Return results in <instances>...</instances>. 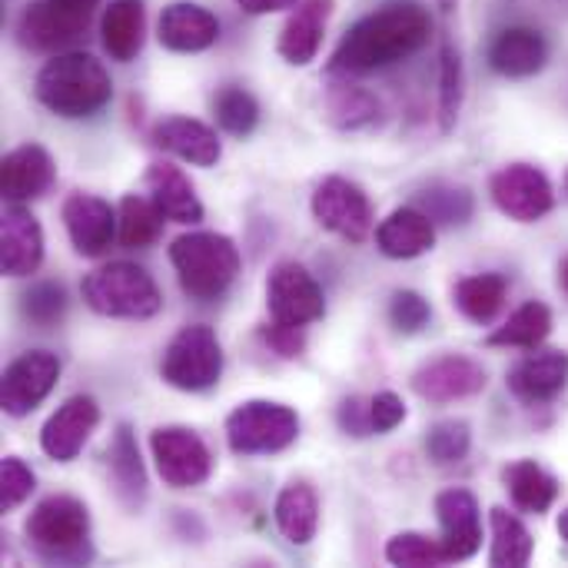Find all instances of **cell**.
<instances>
[{
  "label": "cell",
  "mask_w": 568,
  "mask_h": 568,
  "mask_svg": "<svg viewBox=\"0 0 568 568\" xmlns=\"http://www.w3.org/2000/svg\"><path fill=\"white\" fill-rule=\"evenodd\" d=\"M163 220L153 200L126 193L116 206V236L126 250H150L163 233Z\"/></svg>",
  "instance_id": "obj_35"
},
{
  "label": "cell",
  "mask_w": 568,
  "mask_h": 568,
  "mask_svg": "<svg viewBox=\"0 0 568 568\" xmlns=\"http://www.w3.org/2000/svg\"><path fill=\"white\" fill-rule=\"evenodd\" d=\"M556 529H559V536H562V539L568 542V506L562 509V513H559V523H556Z\"/></svg>",
  "instance_id": "obj_49"
},
{
  "label": "cell",
  "mask_w": 568,
  "mask_h": 568,
  "mask_svg": "<svg viewBox=\"0 0 568 568\" xmlns=\"http://www.w3.org/2000/svg\"><path fill=\"white\" fill-rule=\"evenodd\" d=\"M100 426V406L93 396L77 393L70 396L63 406H57V413L43 423L40 429V449L53 459V463H73L83 446L90 443L93 429Z\"/></svg>",
  "instance_id": "obj_15"
},
{
  "label": "cell",
  "mask_w": 568,
  "mask_h": 568,
  "mask_svg": "<svg viewBox=\"0 0 568 568\" xmlns=\"http://www.w3.org/2000/svg\"><path fill=\"white\" fill-rule=\"evenodd\" d=\"M463 97H466V73H463V60L456 47H443L439 57V130L453 133L459 123V110H463Z\"/></svg>",
  "instance_id": "obj_37"
},
{
  "label": "cell",
  "mask_w": 568,
  "mask_h": 568,
  "mask_svg": "<svg viewBox=\"0 0 568 568\" xmlns=\"http://www.w3.org/2000/svg\"><path fill=\"white\" fill-rule=\"evenodd\" d=\"M369 419H373V433L386 436V433H393L396 426L406 423V403L396 393L383 389V393L369 396Z\"/></svg>",
  "instance_id": "obj_44"
},
{
  "label": "cell",
  "mask_w": 568,
  "mask_h": 568,
  "mask_svg": "<svg viewBox=\"0 0 568 568\" xmlns=\"http://www.w3.org/2000/svg\"><path fill=\"white\" fill-rule=\"evenodd\" d=\"M100 40L110 60L130 63L146 43V3L143 0H110L100 20Z\"/></svg>",
  "instance_id": "obj_28"
},
{
  "label": "cell",
  "mask_w": 568,
  "mask_h": 568,
  "mask_svg": "<svg viewBox=\"0 0 568 568\" xmlns=\"http://www.w3.org/2000/svg\"><path fill=\"white\" fill-rule=\"evenodd\" d=\"M106 473H110V486L116 503L126 513H140L146 506V466L136 446V436L126 423H120L113 429L110 449H106Z\"/></svg>",
  "instance_id": "obj_23"
},
{
  "label": "cell",
  "mask_w": 568,
  "mask_h": 568,
  "mask_svg": "<svg viewBox=\"0 0 568 568\" xmlns=\"http://www.w3.org/2000/svg\"><path fill=\"white\" fill-rule=\"evenodd\" d=\"M37 479L30 473V466L17 456H3L0 463V509L13 513L17 506H23L33 493Z\"/></svg>",
  "instance_id": "obj_43"
},
{
  "label": "cell",
  "mask_w": 568,
  "mask_h": 568,
  "mask_svg": "<svg viewBox=\"0 0 568 568\" xmlns=\"http://www.w3.org/2000/svg\"><path fill=\"white\" fill-rule=\"evenodd\" d=\"M300 439V416L286 403L250 399L226 416V443L236 456H276Z\"/></svg>",
  "instance_id": "obj_6"
},
{
  "label": "cell",
  "mask_w": 568,
  "mask_h": 568,
  "mask_svg": "<svg viewBox=\"0 0 568 568\" xmlns=\"http://www.w3.org/2000/svg\"><path fill=\"white\" fill-rule=\"evenodd\" d=\"M63 226H67V236L73 243V250L87 260L93 256H103L116 236V210L93 196V193H70L63 200Z\"/></svg>",
  "instance_id": "obj_17"
},
{
  "label": "cell",
  "mask_w": 568,
  "mask_h": 568,
  "mask_svg": "<svg viewBox=\"0 0 568 568\" xmlns=\"http://www.w3.org/2000/svg\"><path fill=\"white\" fill-rule=\"evenodd\" d=\"M336 419H339V429H343L346 436H356V439L376 436V433H373V419H369V399H363V396L343 399Z\"/></svg>",
  "instance_id": "obj_46"
},
{
  "label": "cell",
  "mask_w": 568,
  "mask_h": 568,
  "mask_svg": "<svg viewBox=\"0 0 568 568\" xmlns=\"http://www.w3.org/2000/svg\"><path fill=\"white\" fill-rule=\"evenodd\" d=\"M566 193H568V176H566Z\"/></svg>",
  "instance_id": "obj_51"
},
{
  "label": "cell",
  "mask_w": 568,
  "mask_h": 568,
  "mask_svg": "<svg viewBox=\"0 0 568 568\" xmlns=\"http://www.w3.org/2000/svg\"><path fill=\"white\" fill-rule=\"evenodd\" d=\"M509 393L523 406H546L556 403L568 389V353L566 349H536L519 359L506 376Z\"/></svg>",
  "instance_id": "obj_16"
},
{
  "label": "cell",
  "mask_w": 568,
  "mask_h": 568,
  "mask_svg": "<svg viewBox=\"0 0 568 568\" xmlns=\"http://www.w3.org/2000/svg\"><path fill=\"white\" fill-rule=\"evenodd\" d=\"M266 310L273 323L310 326L326 316V296L303 263L283 260L266 276Z\"/></svg>",
  "instance_id": "obj_9"
},
{
  "label": "cell",
  "mask_w": 568,
  "mask_h": 568,
  "mask_svg": "<svg viewBox=\"0 0 568 568\" xmlns=\"http://www.w3.org/2000/svg\"><path fill=\"white\" fill-rule=\"evenodd\" d=\"M549 63V40L536 27H506L489 47V67L506 80H529Z\"/></svg>",
  "instance_id": "obj_22"
},
{
  "label": "cell",
  "mask_w": 568,
  "mask_h": 568,
  "mask_svg": "<svg viewBox=\"0 0 568 568\" xmlns=\"http://www.w3.org/2000/svg\"><path fill=\"white\" fill-rule=\"evenodd\" d=\"M433 17L419 3H386L356 20L333 50L329 73L363 77L409 60L429 43Z\"/></svg>",
  "instance_id": "obj_1"
},
{
  "label": "cell",
  "mask_w": 568,
  "mask_h": 568,
  "mask_svg": "<svg viewBox=\"0 0 568 568\" xmlns=\"http://www.w3.org/2000/svg\"><path fill=\"white\" fill-rule=\"evenodd\" d=\"M33 93L50 113L63 120H83L110 103L113 80L93 53L63 50V53H50V60L40 67L33 80Z\"/></svg>",
  "instance_id": "obj_2"
},
{
  "label": "cell",
  "mask_w": 568,
  "mask_h": 568,
  "mask_svg": "<svg viewBox=\"0 0 568 568\" xmlns=\"http://www.w3.org/2000/svg\"><path fill=\"white\" fill-rule=\"evenodd\" d=\"M386 562L399 568H443L449 566V552L443 539H429L423 532H399L386 542Z\"/></svg>",
  "instance_id": "obj_36"
},
{
  "label": "cell",
  "mask_w": 568,
  "mask_h": 568,
  "mask_svg": "<svg viewBox=\"0 0 568 568\" xmlns=\"http://www.w3.org/2000/svg\"><path fill=\"white\" fill-rule=\"evenodd\" d=\"M213 113L220 130H226L230 136H250L260 123V103L243 87H223L213 100Z\"/></svg>",
  "instance_id": "obj_39"
},
{
  "label": "cell",
  "mask_w": 568,
  "mask_h": 568,
  "mask_svg": "<svg viewBox=\"0 0 568 568\" xmlns=\"http://www.w3.org/2000/svg\"><path fill=\"white\" fill-rule=\"evenodd\" d=\"M489 196L496 210L516 223H539L556 206L552 180L532 163H509L496 170L489 180Z\"/></svg>",
  "instance_id": "obj_11"
},
{
  "label": "cell",
  "mask_w": 568,
  "mask_h": 568,
  "mask_svg": "<svg viewBox=\"0 0 568 568\" xmlns=\"http://www.w3.org/2000/svg\"><path fill=\"white\" fill-rule=\"evenodd\" d=\"M83 303L106 320H153L163 310V293L156 280L136 263L97 266L80 283Z\"/></svg>",
  "instance_id": "obj_5"
},
{
  "label": "cell",
  "mask_w": 568,
  "mask_h": 568,
  "mask_svg": "<svg viewBox=\"0 0 568 568\" xmlns=\"http://www.w3.org/2000/svg\"><path fill=\"white\" fill-rule=\"evenodd\" d=\"M246 13L253 17H263V13H280V10H293L300 7L303 0H236Z\"/></svg>",
  "instance_id": "obj_47"
},
{
  "label": "cell",
  "mask_w": 568,
  "mask_h": 568,
  "mask_svg": "<svg viewBox=\"0 0 568 568\" xmlns=\"http://www.w3.org/2000/svg\"><path fill=\"white\" fill-rule=\"evenodd\" d=\"M273 519H276L280 536L290 546H310L320 529V499H316L313 486H306V483L283 486V493L276 496V506H273Z\"/></svg>",
  "instance_id": "obj_30"
},
{
  "label": "cell",
  "mask_w": 568,
  "mask_h": 568,
  "mask_svg": "<svg viewBox=\"0 0 568 568\" xmlns=\"http://www.w3.org/2000/svg\"><path fill=\"white\" fill-rule=\"evenodd\" d=\"M436 519L443 546L453 562H469L483 549V513L469 489H446L436 496Z\"/></svg>",
  "instance_id": "obj_19"
},
{
  "label": "cell",
  "mask_w": 568,
  "mask_h": 568,
  "mask_svg": "<svg viewBox=\"0 0 568 568\" xmlns=\"http://www.w3.org/2000/svg\"><path fill=\"white\" fill-rule=\"evenodd\" d=\"M506 296H509V280L503 273H476V276H463L456 286H453V303L456 310L476 323V326H489L503 306H506Z\"/></svg>",
  "instance_id": "obj_32"
},
{
  "label": "cell",
  "mask_w": 568,
  "mask_h": 568,
  "mask_svg": "<svg viewBox=\"0 0 568 568\" xmlns=\"http://www.w3.org/2000/svg\"><path fill=\"white\" fill-rule=\"evenodd\" d=\"M27 542L33 552L57 566H83L93 559L90 509L77 496H47L27 516Z\"/></svg>",
  "instance_id": "obj_4"
},
{
  "label": "cell",
  "mask_w": 568,
  "mask_h": 568,
  "mask_svg": "<svg viewBox=\"0 0 568 568\" xmlns=\"http://www.w3.org/2000/svg\"><path fill=\"white\" fill-rule=\"evenodd\" d=\"M473 449V426L466 419H443L426 436V456L433 466L449 469L459 466Z\"/></svg>",
  "instance_id": "obj_38"
},
{
  "label": "cell",
  "mask_w": 568,
  "mask_h": 568,
  "mask_svg": "<svg viewBox=\"0 0 568 568\" xmlns=\"http://www.w3.org/2000/svg\"><path fill=\"white\" fill-rule=\"evenodd\" d=\"M160 376L166 386L180 389V393H206L220 383L223 376V346L220 336L196 323V326H183L170 346L163 349L160 359Z\"/></svg>",
  "instance_id": "obj_7"
},
{
  "label": "cell",
  "mask_w": 568,
  "mask_h": 568,
  "mask_svg": "<svg viewBox=\"0 0 568 568\" xmlns=\"http://www.w3.org/2000/svg\"><path fill=\"white\" fill-rule=\"evenodd\" d=\"M433 320V306L426 296H419L416 290H399L389 303V323L396 333L403 336H416L429 326Z\"/></svg>",
  "instance_id": "obj_42"
},
{
  "label": "cell",
  "mask_w": 568,
  "mask_h": 568,
  "mask_svg": "<svg viewBox=\"0 0 568 568\" xmlns=\"http://www.w3.org/2000/svg\"><path fill=\"white\" fill-rule=\"evenodd\" d=\"M376 246L389 260H416L436 246V223L419 206H399L376 226Z\"/></svg>",
  "instance_id": "obj_26"
},
{
  "label": "cell",
  "mask_w": 568,
  "mask_h": 568,
  "mask_svg": "<svg viewBox=\"0 0 568 568\" xmlns=\"http://www.w3.org/2000/svg\"><path fill=\"white\" fill-rule=\"evenodd\" d=\"M306 326H286V323H273L263 329V343L280 356V359H300L306 349Z\"/></svg>",
  "instance_id": "obj_45"
},
{
  "label": "cell",
  "mask_w": 568,
  "mask_h": 568,
  "mask_svg": "<svg viewBox=\"0 0 568 568\" xmlns=\"http://www.w3.org/2000/svg\"><path fill=\"white\" fill-rule=\"evenodd\" d=\"M552 336V310L539 300L523 303L499 329L489 333L486 346L493 349H539Z\"/></svg>",
  "instance_id": "obj_33"
},
{
  "label": "cell",
  "mask_w": 568,
  "mask_h": 568,
  "mask_svg": "<svg viewBox=\"0 0 568 568\" xmlns=\"http://www.w3.org/2000/svg\"><path fill=\"white\" fill-rule=\"evenodd\" d=\"M146 190H150V200L160 206V213L170 223H200L203 220V203L196 196V186L190 183V176L180 166L150 163Z\"/></svg>",
  "instance_id": "obj_27"
},
{
  "label": "cell",
  "mask_w": 568,
  "mask_h": 568,
  "mask_svg": "<svg viewBox=\"0 0 568 568\" xmlns=\"http://www.w3.org/2000/svg\"><path fill=\"white\" fill-rule=\"evenodd\" d=\"M150 453L160 479L170 489H200L213 473L210 446L190 426H160L150 436Z\"/></svg>",
  "instance_id": "obj_8"
},
{
  "label": "cell",
  "mask_w": 568,
  "mask_h": 568,
  "mask_svg": "<svg viewBox=\"0 0 568 568\" xmlns=\"http://www.w3.org/2000/svg\"><path fill=\"white\" fill-rule=\"evenodd\" d=\"M53 3H63V7H77V10H90L93 13L100 0H53Z\"/></svg>",
  "instance_id": "obj_48"
},
{
  "label": "cell",
  "mask_w": 568,
  "mask_h": 568,
  "mask_svg": "<svg viewBox=\"0 0 568 568\" xmlns=\"http://www.w3.org/2000/svg\"><path fill=\"white\" fill-rule=\"evenodd\" d=\"M489 526H493V546H489V566L496 568H523L529 566L532 552H536V539L526 529V523L519 516H513L509 509L496 506L489 513Z\"/></svg>",
  "instance_id": "obj_34"
},
{
  "label": "cell",
  "mask_w": 568,
  "mask_h": 568,
  "mask_svg": "<svg viewBox=\"0 0 568 568\" xmlns=\"http://www.w3.org/2000/svg\"><path fill=\"white\" fill-rule=\"evenodd\" d=\"M326 120L336 126V130H369L383 120V103L376 93H369L366 87L353 83L349 77L333 83L326 90Z\"/></svg>",
  "instance_id": "obj_31"
},
{
  "label": "cell",
  "mask_w": 568,
  "mask_h": 568,
  "mask_svg": "<svg viewBox=\"0 0 568 568\" xmlns=\"http://www.w3.org/2000/svg\"><path fill=\"white\" fill-rule=\"evenodd\" d=\"M310 210L323 230L343 236L346 243H366L373 233V203L363 186L346 176H326L313 190Z\"/></svg>",
  "instance_id": "obj_10"
},
{
  "label": "cell",
  "mask_w": 568,
  "mask_h": 568,
  "mask_svg": "<svg viewBox=\"0 0 568 568\" xmlns=\"http://www.w3.org/2000/svg\"><path fill=\"white\" fill-rule=\"evenodd\" d=\"M43 263V230L23 203H7L0 216V270L13 280L37 273Z\"/></svg>",
  "instance_id": "obj_18"
},
{
  "label": "cell",
  "mask_w": 568,
  "mask_h": 568,
  "mask_svg": "<svg viewBox=\"0 0 568 568\" xmlns=\"http://www.w3.org/2000/svg\"><path fill=\"white\" fill-rule=\"evenodd\" d=\"M486 383H489V376H486L483 363H476L469 356H456V353L429 359L413 373V393L436 406L473 399L486 389Z\"/></svg>",
  "instance_id": "obj_14"
},
{
  "label": "cell",
  "mask_w": 568,
  "mask_h": 568,
  "mask_svg": "<svg viewBox=\"0 0 568 568\" xmlns=\"http://www.w3.org/2000/svg\"><path fill=\"white\" fill-rule=\"evenodd\" d=\"M419 210H426L433 216V223L459 226L473 216V193L463 186H433L423 193Z\"/></svg>",
  "instance_id": "obj_41"
},
{
  "label": "cell",
  "mask_w": 568,
  "mask_h": 568,
  "mask_svg": "<svg viewBox=\"0 0 568 568\" xmlns=\"http://www.w3.org/2000/svg\"><path fill=\"white\" fill-rule=\"evenodd\" d=\"M153 143L190 166H216L223 156V143H220L216 130L193 116H170V120L156 123Z\"/></svg>",
  "instance_id": "obj_25"
},
{
  "label": "cell",
  "mask_w": 568,
  "mask_h": 568,
  "mask_svg": "<svg viewBox=\"0 0 568 568\" xmlns=\"http://www.w3.org/2000/svg\"><path fill=\"white\" fill-rule=\"evenodd\" d=\"M67 306H70L67 290H63L60 283H53V280L33 283V286L23 293V300H20L23 316H27L37 329H53V326H60L63 316H67Z\"/></svg>",
  "instance_id": "obj_40"
},
{
  "label": "cell",
  "mask_w": 568,
  "mask_h": 568,
  "mask_svg": "<svg viewBox=\"0 0 568 568\" xmlns=\"http://www.w3.org/2000/svg\"><path fill=\"white\" fill-rule=\"evenodd\" d=\"M156 37L173 53H203L220 40V20L200 3L176 0L170 7H163Z\"/></svg>",
  "instance_id": "obj_21"
},
{
  "label": "cell",
  "mask_w": 568,
  "mask_h": 568,
  "mask_svg": "<svg viewBox=\"0 0 568 568\" xmlns=\"http://www.w3.org/2000/svg\"><path fill=\"white\" fill-rule=\"evenodd\" d=\"M559 286H562V290L568 293V260L562 263V266H559Z\"/></svg>",
  "instance_id": "obj_50"
},
{
  "label": "cell",
  "mask_w": 568,
  "mask_h": 568,
  "mask_svg": "<svg viewBox=\"0 0 568 568\" xmlns=\"http://www.w3.org/2000/svg\"><path fill=\"white\" fill-rule=\"evenodd\" d=\"M57 180L53 156L40 143L13 146L0 160V193L7 203H30L40 200Z\"/></svg>",
  "instance_id": "obj_20"
},
{
  "label": "cell",
  "mask_w": 568,
  "mask_h": 568,
  "mask_svg": "<svg viewBox=\"0 0 568 568\" xmlns=\"http://www.w3.org/2000/svg\"><path fill=\"white\" fill-rule=\"evenodd\" d=\"M60 379V359L47 349H30L17 356L0 379V406L10 419L30 416L57 386Z\"/></svg>",
  "instance_id": "obj_12"
},
{
  "label": "cell",
  "mask_w": 568,
  "mask_h": 568,
  "mask_svg": "<svg viewBox=\"0 0 568 568\" xmlns=\"http://www.w3.org/2000/svg\"><path fill=\"white\" fill-rule=\"evenodd\" d=\"M333 17V0H303L300 7H293L290 20L280 30L276 40V53L290 63V67H306L316 60L323 37H326V23Z\"/></svg>",
  "instance_id": "obj_24"
},
{
  "label": "cell",
  "mask_w": 568,
  "mask_h": 568,
  "mask_svg": "<svg viewBox=\"0 0 568 568\" xmlns=\"http://www.w3.org/2000/svg\"><path fill=\"white\" fill-rule=\"evenodd\" d=\"M503 483H506V493L516 503V509L532 513V516L549 513L559 499V479L549 469H542L536 459L509 463L503 469Z\"/></svg>",
  "instance_id": "obj_29"
},
{
  "label": "cell",
  "mask_w": 568,
  "mask_h": 568,
  "mask_svg": "<svg viewBox=\"0 0 568 568\" xmlns=\"http://www.w3.org/2000/svg\"><path fill=\"white\" fill-rule=\"evenodd\" d=\"M90 10L63 7L53 0L30 3L17 20V40L23 50L33 53H63L70 43H77L90 27Z\"/></svg>",
  "instance_id": "obj_13"
},
{
  "label": "cell",
  "mask_w": 568,
  "mask_h": 568,
  "mask_svg": "<svg viewBox=\"0 0 568 568\" xmlns=\"http://www.w3.org/2000/svg\"><path fill=\"white\" fill-rule=\"evenodd\" d=\"M170 263L190 300H220L240 276V250L230 236L213 230L183 233L170 246Z\"/></svg>",
  "instance_id": "obj_3"
}]
</instances>
